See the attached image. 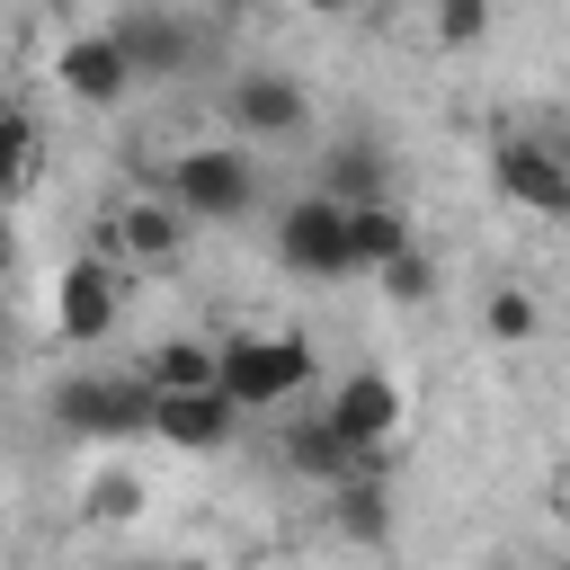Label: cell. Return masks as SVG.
Here are the masks:
<instances>
[{
    "label": "cell",
    "instance_id": "cell-1",
    "mask_svg": "<svg viewBox=\"0 0 570 570\" xmlns=\"http://www.w3.org/2000/svg\"><path fill=\"white\" fill-rule=\"evenodd\" d=\"M151 187H160L187 223H240V214L258 205V160H249V142H187V151L160 160Z\"/></svg>",
    "mask_w": 570,
    "mask_h": 570
},
{
    "label": "cell",
    "instance_id": "cell-2",
    "mask_svg": "<svg viewBox=\"0 0 570 570\" xmlns=\"http://www.w3.org/2000/svg\"><path fill=\"white\" fill-rule=\"evenodd\" d=\"M490 187L525 214L570 223V125H499L490 134Z\"/></svg>",
    "mask_w": 570,
    "mask_h": 570
},
{
    "label": "cell",
    "instance_id": "cell-3",
    "mask_svg": "<svg viewBox=\"0 0 570 570\" xmlns=\"http://www.w3.org/2000/svg\"><path fill=\"white\" fill-rule=\"evenodd\" d=\"M312 383V338L303 330H223V392L240 410H285Z\"/></svg>",
    "mask_w": 570,
    "mask_h": 570
},
{
    "label": "cell",
    "instance_id": "cell-4",
    "mask_svg": "<svg viewBox=\"0 0 570 570\" xmlns=\"http://www.w3.org/2000/svg\"><path fill=\"white\" fill-rule=\"evenodd\" d=\"M53 419L71 428V436H107V445H134V436H151V419H160V392L125 365V374H62L53 383Z\"/></svg>",
    "mask_w": 570,
    "mask_h": 570
},
{
    "label": "cell",
    "instance_id": "cell-5",
    "mask_svg": "<svg viewBox=\"0 0 570 570\" xmlns=\"http://www.w3.org/2000/svg\"><path fill=\"white\" fill-rule=\"evenodd\" d=\"M187 214L160 196V187H142V196H116L107 214H98V258H116L125 276H160V267H178L187 258Z\"/></svg>",
    "mask_w": 570,
    "mask_h": 570
},
{
    "label": "cell",
    "instance_id": "cell-6",
    "mask_svg": "<svg viewBox=\"0 0 570 570\" xmlns=\"http://www.w3.org/2000/svg\"><path fill=\"white\" fill-rule=\"evenodd\" d=\"M125 285H134V276H125L116 258H98V249L71 258V267L53 276V338H62V347H107V338L125 330Z\"/></svg>",
    "mask_w": 570,
    "mask_h": 570
},
{
    "label": "cell",
    "instance_id": "cell-7",
    "mask_svg": "<svg viewBox=\"0 0 570 570\" xmlns=\"http://www.w3.org/2000/svg\"><path fill=\"white\" fill-rule=\"evenodd\" d=\"M223 134L232 142H294V134H312V89L294 71H232L223 80Z\"/></svg>",
    "mask_w": 570,
    "mask_h": 570
},
{
    "label": "cell",
    "instance_id": "cell-8",
    "mask_svg": "<svg viewBox=\"0 0 570 570\" xmlns=\"http://www.w3.org/2000/svg\"><path fill=\"white\" fill-rule=\"evenodd\" d=\"M276 267H294V276H356V214L330 205L321 187L294 196L276 214Z\"/></svg>",
    "mask_w": 570,
    "mask_h": 570
},
{
    "label": "cell",
    "instance_id": "cell-9",
    "mask_svg": "<svg viewBox=\"0 0 570 570\" xmlns=\"http://www.w3.org/2000/svg\"><path fill=\"white\" fill-rule=\"evenodd\" d=\"M107 36L125 45V62H134L142 80L196 71V62H205V45H214V27H205V18H178V9H116V18H107Z\"/></svg>",
    "mask_w": 570,
    "mask_h": 570
},
{
    "label": "cell",
    "instance_id": "cell-10",
    "mask_svg": "<svg viewBox=\"0 0 570 570\" xmlns=\"http://www.w3.org/2000/svg\"><path fill=\"white\" fill-rule=\"evenodd\" d=\"M134 80H142V71L125 62V45H116L107 27H80V36L53 45V89H62L71 107H125Z\"/></svg>",
    "mask_w": 570,
    "mask_h": 570
},
{
    "label": "cell",
    "instance_id": "cell-11",
    "mask_svg": "<svg viewBox=\"0 0 570 570\" xmlns=\"http://www.w3.org/2000/svg\"><path fill=\"white\" fill-rule=\"evenodd\" d=\"M134 374H142L160 401H178V392H223V338L169 330V338H151V347L134 356Z\"/></svg>",
    "mask_w": 570,
    "mask_h": 570
},
{
    "label": "cell",
    "instance_id": "cell-12",
    "mask_svg": "<svg viewBox=\"0 0 570 570\" xmlns=\"http://www.w3.org/2000/svg\"><path fill=\"white\" fill-rule=\"evenodd\" d=\"M240 401L232 392H178V401H160V419H151V436L160 445H178V454H223L232 436H240Z\"/></svg>",
    "mask_w": 570,
    "mask_h": 570
},
{
    "label": "cell",
    "instance_id": "cell-13",
    "mask_svg": "<svg viewBox=\"0 0 570 570\" xmlns=\"http://www.w3.org/2000/svg\"><path fill=\"white\" fill-rule=\"evenodd\" d=\"M321 419L338 428V445H347V454H374V445L401 428V383H392V374H347V383H338V401H330Z\"/></svg>",
    "mask_w": 570,
    "mask_h": 570
},
{
    "label": "cell",
    "instance_id": "cell-14",
    "mask_svg": "<svg viewBox=\"0 0 570 570\" xmlns=\"http://www.w3.org/2000/svg\"><path fill=\"white\" fill-rule=\"evenodd\" d=\"M321 196L330 205H347V214H365V205H392V160H383V142H338L330 160H321Z\"/></svg>",
    "mask_w": 570,
    "mask_h": 570
},
{
    "label": "cell",
    "instance_id": "cell-15",
    "mask_svg": "<svg viewBox=\"0 0 570 570\" xmlns=\"http://www.w3.org/2000/svg\"><path fill=\"white\" fill-rule=\"evenodd\" d=\"M401 36H410V45H428V53H463V45H481V36H490V9H481V0H428V9H410V18H401Z\"/></svg>",
    "mask_w": 570,
    "mask_h": 570
},
{
    "label": "cell",
    "instance_id": "cell-16",
    "mask_svg": "<svg viewBox=\"0 0 570 570\" xmlns=\"http://www.w3.org/2000/svg\"><path fill=\"white\" fill-rule=\"evenodd\" d=\"M285 463H294L303 481H321V490H347V481L365 472V454H347L330 419H303V428H294V445H285Z\"/></svg>",
    "mask_w": 570,
    "mask_h": 570
},
{
    "label": "cell",
    "instance_id": "cell-17",
    "mask_svg": "<svg viewBox=\"0 0 570 570\" xmlns=\"http://www.w3.org/2000/svg\"><path fill=\"white\" fill-rule=\"evenodd\" d=\"M330 525H338V543H365V552H374V543L392 534V490H383L374 472H356L347 490H330Z\"/></svg>",
    "mask_w": 570,
    "mask_h": 570
},
{
    "label": "cell",
    "instance_id": "cell-18",
    "mask_svg": "<svg viewBox=\"0 0 570 570\" xmlns=\"http://www.w3.org/2000/svg\"><path fill=\"white\" fill-rule=\"evenodd\" d=\"M36 169H45V125H36V107H27V98H9V107H0V187H9V196H27V187H36Z\"/></svg>",
    "mask_w": 570,
    "mask_h": 570
},
{
    "label": "cell",
    "instance_id": "cell-19",
    "mask_svg": "<svg viewBox=\"0 0 570 570\" xmlns=\"http://www.w3.org/2000/svg\"><path fill=\"white\" fill-rule=\"evenodd\" d=\"M410 249H419V232H410L401 205H365V214H356V276H383V267L410 258Z\"/></svg>",
    "mask_w": 570,
    "mask_h": 570
},
{
    "label": "cell",
    "instance_id": "cell-20",
    "mask_svg": "<svg viewBox=\"0 0 570 570\" xmlns=\"http://www.w3.org/2000/svg\"><path fill=\"white\" fill-rule=\"evenodd\" d=\"M481 330H490L499 347H534V338H543V303H534V285H490V294H481Z\"/></svg>",
    "mask_w": 570,
    "mask_h": 570
},
{
    "label": "cell",
    "instance_id": "cell-21",
    "mask_svg": "<svg viewBox=\"0 0 570 570\" xmlns=\"http://www.w3.org/2000/svg\"><path fill=\"white\" fill-rule=\"evenodd\" d=\"M374 285H383V303H428V294H436V258H428V249H410V258H392Z\"/></svg>",
    "mask_w": 570,
    "mask_h": 570
},
{
    "label": "cell",
    "instance_id": "cell-22",
    "mask_svg": "<svg viewBox=\"0 0 570 570\" xmlns=\"http://www.w3.org/2000/svg\"><path fill=\"white\" fill-rule=\"evenodd\" d=\"M134 508H142V481H134V472H98V481H89V517H98V525H116V517H134Z\"/></svg>",
    "mask_w": 570,
    "mask_h": 570
},
{
    "label": "cell",
    "instance_id": "cell-23",
    "mask_svg": "<svg viewBox=\"0 0 570 570\" xmlns=\"http://www.w3.org/2000/svg\"><path fill=\"white\" fill-rule=\"evenodd\" d=\"M543 499H552V517L570 525V463H552V481H543Z\"/></svg>",
    "mask_w": 570,
    "mask_h": 570
},
{
    "label": "cell",
    "instance_id": "cell-24",
    "mask_svg": "<svg viewBox=\"0 0 570 570\" xmlns=\"http://www.w3.org/2000/svg\"><path fill=\"white\" fill-rule=\"evenodd\" d=\"M134 570H205V561H134Z\"/></svg>",
    "mask_w": 570,
    "mask_h": 570
}]
</instances>
